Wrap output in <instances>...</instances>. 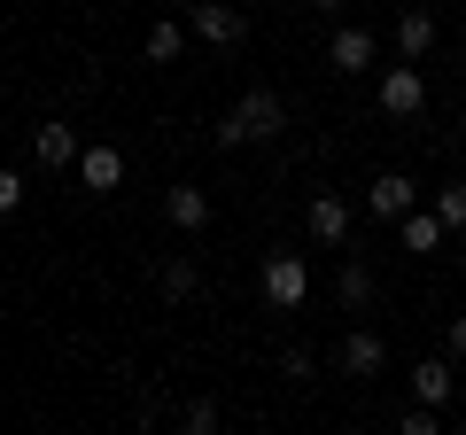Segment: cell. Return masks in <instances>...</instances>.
<instances>
[{
	"label": "cell",
	"mask_w": 466,
	"mask_h": 435,
	"mask_svg": "<svg viewBox=\"0 0 466 435\" xmlns=\"http://www.w3.org/2000/svg\"><path fill=\"white\" fill-rule=\"evenodd\" d=\"M280 125H288V101L272 94V86H249V94L233 101V117L218 125L210 140H218V148H249V140H272Z\"/></svg>",
	"instance_id": "obj_1"
},
{
	"label": "cell",
	"mask_w": 466,
	"mask_h": 435,
	"mask_svg": "<svg viewBox=\"0 0 466 435\" xmlns=\"http://www.w3.org/2000/svg\"><path fill=\"white\" fill-rule=\"evenodd\" d=\"M187 32H195L202 47H241V39H249V16L226 8V0H202V8H187Z\"/></svg>",
	"instance_id": "obj_2"
},
{
	"label": "cell",
	"mask_w": 466,
	"mask_h": 435,
	"mask_svg": "<svg viewBox=\"0 0 466 435\" xmlns=\"http://www.w3.org/2000/svg\"><path fill=\"white\" fill-rule=\"evenodd\" d=\"M303 296H311V265L303 257H265V303L272 311H296Z\"/></svg>",
	"instance_id": "obj_3"
},
{
	"label": "cell",
	"mask_w": 466,
	"mask_h": 435,
	"mask_svg": "<svg viewBox=\"0 0 466 435\" xmlns=\"http://www.w3.org/2000/svg\"><path fill=\"white\" fill-rule=\"evenodd\" d=\"M420 109H428V78L412 63L381 70V117H420Z\"/></svg>",
	"instance_id": "obj_4"
},
{
	"label": "cell",
	"mask_w": 466,
	"mask_h": 435,
	"mask_svg": "<svg viewBox=\"0 0 466 435\" xmlns=\"http://www.w3.org/2000/svg\"><path fill=\"white\" fill-rule=\"evenodd\" d=\"M78 187L86 195H116V187H125V148H109V140L78 148Z\"/></svg>",
	"instance_id": "obj_5"
},
{
	"label": "cell",
	"mask_w": 466,
	"mask_h": 435,
	"mask_svg": "<svg viewBox=\"0 0 466 435\" xmlns=\"http://www.w3.org/2000/svg\"><path fill=\"white\" fill-rule=\"evenodd\" d=\"M373 55H381V39L358 32V24L327 39V70H334V78H358V70H373Z\"/></svg>",
	"instance_id": "obj_6"
},
{
	"label": "cell",
	"mask_w": 466,
	"mask_h": 435,
	"mask_svg": "<svg viewBox=\"0 0 466 435\" xmlns=\"http://www.w3.org/2000/svg\"><path fill=\"white\" fill-rule=\"evenodd\" d=\"M366 210H373V218H381V226H397V218H404V210H420V187H412V179H404V171H381V179H373V187H366Z\"/></svg>",
	"instance_id": "obj_7"
},
{
	"label": "cell",
	"mask_w": 466,
	"mask_h": 435,
	"mask_svg": "<svg viewBox=\"0 0 466 435\" xmlns=\"http://www.w3.org/2000/svg\"><path fill=\"white\" fill-rule=\"evenodd\" d=\"M381 366H389V342L373 335V327H350V335H342V373H350V381H373Z\"/></svg>",
	"instance_id": "obj_8"
},
{
	"label": "cell",
	"mask_w": 466,
	"mask_h": 435,
	"mask_svg": "<svg viewBox=\"0 0 466 435\" xmlns=\"http://www.w3.org/2000/svg\"><path fill=\"white\" fill-rule=\"evenodd\" d=\"M303 226H311V241L342 249V241H350V202H342V195H319L311 210H303Z\"/></svg>",
	"instance_id": "obj_9"
},
{
	"label": "cell",
	"mask_w": 466,
	"mask_h": 435,
	"mask_svg": "<svg viewBox=\"0 0 466 435\" xmlns=\"http://www.w3.org/2000/svg\"><path fill=\"white\" fill-rule=\"evenodd\" d=\"M32 156H39L47 171H70V164H78V133H70L63 117H47V125L32 133Z\"/></svg>",
	"instance_id": "obj_10"
},
{
	"label": "cell",
	"mask_w": 466,
	"mask_h": 435,
	"mask_svg": "<svg viewBox=\"0 0 466 435\" xmlns=\"http://www.w3.org/2000/svg\"><path fill=\"white\" fill-rule=\"evenodd\" d=\"M164 218L179 226V234H202V226H210V195H202V187H171V195H164Z\"/></svg>",
	"instance_id": "obj_11"
},
{
	"label": "cell",
	"mask_w": 466,
	"mask_h": 435,
	"mask_svg": "<svg viewBox=\"0 0 466 435\" xmlns=\"http://www.w3.org/2000/svg\"><path fill=\"white\" fill-rule=\"evenodd\" d=\"M334 296H342V311H366V303L381 296V280H373V265H366V257H350V265H342V280H334Z\"/></svg>",
	"instance_id": "obj_12"
},
{
	"label": "cell",
	"mask_w": 466,
	"mask_h": 435,
	"mask_svg": "<svg viewBox=\"0 0 466 435\" xmlns=\"http://www.w3.org/2000/svg\"><path fill=\"white\" fill-rule=\"evenodd\" d=\"M397 234H404V249H412V257H428V249H443L451 226H443L435 210H404V218H397Z\"/></svg>",
	"instance_id": "obj_13"
},
{
	"label": "cell",
	"mask_w": 466,
	"mask_h": 435,
	"mask_svg": "<svg viewBox=\"0 0 466 435\" xmlns=\"http://www.w3.org/2000/svg\"><path fill=\"white\" fill-rule=\"evenodd\" d=\"M428 47H435V16H428V8H404V16H397V55L420 63Z\"/></svg>",
	"instance_id": "obj_14"
},
{
	"label": "cell",
	"mask_w": 466,
	"mask_h": 435,
	"mask_svg": "<svg viewBox=\"0 0 466 435\" xmlns=\"http://www.w3.org/2000/svg\"><path fill=\"white\" fill-rule=\"evenodd\" d=\"M156 288H164V303H187L202 288V265L195 257H164V265H156Z\"/></svg>",
	"instance_id": "obj_15"
},
{
	"label": "cell",
	"mask_w": 466,
	"mask_h": 435,
	"mask_svg": "<svg viewBox=\"0 0 466 435\" xmlns=\"http://www.w3.org/2000/svg\"><path fill=\"white\" fill-rule=\"evenodd\" d=\"M412 397L420 404H451V358H420L412 366Z\"/></svg>",
	"instance_id": "obj_16"
},
{
	"label": "cell",
	"mask_w": 466,
	"mask_h": 435,
	"mask_svg": "<svg viewBox=\"0 0 466 435\" xmlns=\"http://www.w3.org/2000/svg\"><path fill=\"white\" fill-rule=\"evenodd\" d=\"M179 55H187V24L179 16L148 24V63H179Z\"/></svg>",
	"instance_id": "obj_17"
},
{
	"label": "cell",
	"mask_w": 466,
	"mask_h": 435,
	"mask_svg": "<svg viewBox=\"0 0 466 435\" xmlns=\"http://www.w3.org/2000/svg\"><path fill=\"white\" fill-rule=\"evenodd\" d=\"M435 218H443L451 234H466V187H459V179H451L443 195H435Z\"/></svg>",
	"instance_id": "obj_18"
},
{
	"label": "cell",
	"mask_w": 466,
	"mask_h": 435,
	"mask_svg": "<svg viewBox=\"0 0 466 435\" xmlns=\"http://www.w3.org/2000/svg\"><path fill=\"white\" fill-rule=\"evenodd\" d=\"M280 373H288V381H311L319 358H311V350H280Z\"/></svg>",
	"instance_id": "obj_19"
},
{
	"label": "cell",
	"mask_w": 466,
	"mask_h": 435,
	"mask_svg": "<svg viewBox=\"0 0 466 435\" xmlns=\"http://www.w3.org/2000/svg\"><path fill=\"white\" fill-rule=\"evenodd\" d=\"M179 420H187V428H195V435H210V428H218V404H210V397H195V404H187Z\"/></svg>",
	"instance_id": "obj_20"
},
{
	"label": "cell",
	"mask_w": 466,
	"mask_h": 435,
	"mask_svg": "<svg viewBox=\"0 0 466 435\" xmlns=\"http://www.w3.org/2000/svg\"><path fill=\"white\" fill-rule=\"evenodd\" d=\"M24 210V179H16V171H0V218H16Z\"/></svg>",
	"instance_id": "obj_21"
},
{
	"label": "cell",
	"mask_w": 466,
	"mask_h": 435,
	"mask_svg": "<svg viewBox=\"0 0 466 435\" xmlns=\"http://www.w3.org/2000/svg\"><path fill=\"white\" fill-rule=\"evenodd\" d=\"M451 358H466V311L451 319Z\"/></svg>",
	"instance_id": "obj_22"
},
{
	"label": "cell",
	"mask_w": 466,
	"mask_h": 435,
	"mask_svg": "<svg viewBox=\"0 0 466 435\" xmlns=\"http://www.w3.org/2000/svg\"><path fill=\"white\" fill-rule=\"evenodd\" d=\"M459 272H466V234H459Z\"/></svg>",
	"instance_id": "obj_23"
},
{
	"label": "cell",
	"mask_w": 466,
	"mask_h": 435,
	"mask_svg": "<svg viewBox=\"0 0 466 435\" xmlns=\"http://www.w3.org/2000/svg\"><path fill=\"white\" fill-rule=\"evenodd\" d=\"M311 8H342V0H311Z\"/></svg>",
	"instance_id": "obj_24"
}]
</instances>
